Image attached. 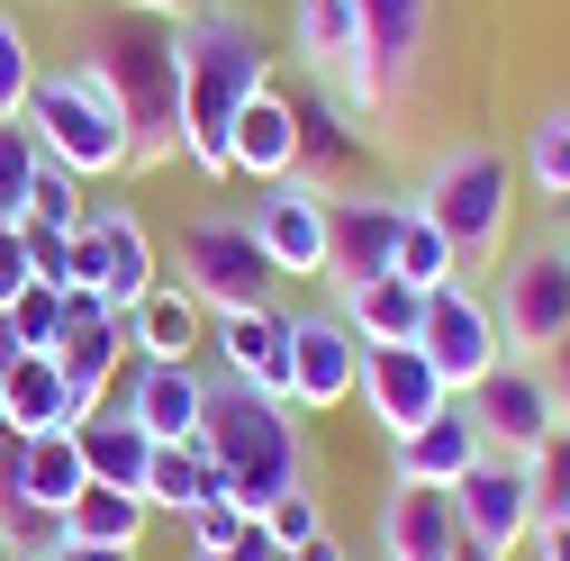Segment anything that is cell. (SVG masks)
<instances>
[{"mask_svg": "<svg viewBox=\"0 0 570 561\" xmlns=\"http://www.w3.org/2000/svg\"><path fill=\"white\" fill-rule=\"evenodd\" d=\"M173 55H181V155L208 181H227V127L272 82V46H263V28L245 10L199 0V10L173 19Z\"/></svg>", "mask_w": 570, "mask_h": 561, "instance_id": "1", "label": "cell"}, {"mask_svg": "<svg viewBox=\"0 0 570 561\" xmlns=\"http://www.w3.org/2000/svg\"><path fill=\"white\" fill-rule=\"evenodd\" d=\"M82 63L109 82V100L127 118V173H164L181 155V55H173V19L100 10L91 37H82Z\"/></svg>", "mask_w": 570, "mask_h": 561, "instance_id": "2", "label": "cell"}, {"mask_svg": "<svg viewBox=\"0 0 570 561\" xmlns=\"http://www.w3.org/2000/svg\"><path fill=\"white\" fill-rule=\"evenodd\" d=\"M199 453L227 471V499L245 516H263L272 499L308 489V444H299V416L291 398H263L227 372H208V407H199Z\"/></svg>", "mask_w": 570, "mask_h": 561, "instance_id": "3", "label": "cell"}, {"mask_svg": "<svg viewBox=\"0 0 570 561\" xmlns=\"http://www.w3.org/2000/svg\"><path fill=\"white\" fill-rule=\"evenodd\" d=\"M407 208L453 245V280L462 272H498V254H508V218H517V173H508L498 146H453V155L425 164V181L407 190Z\"/></svg>", "mask_w": 570, "mask_h": 561, "instance_id": "4", "label": "cell"}, {"mask_svg": "<svg viewBox=\"0 0 570 561\" xmlns=\"http://www.w3.org/2000/svg\"><path fill=\"white\" fill-rule=\"evenodd\" d=\"M28 136H37V155L63 164L82 190L127 173V118L109 100V82L91 73V63H63V73H37L28 91Z\"/></svg>", "mask_w": 570, "mask_h": 561, "instance_id": "5", "label": "cell"}, {"mask_svg": "<svg viewBox=\"0 0 570 561\" xmlns=\"http://www.w3.org/2000/svg\"><path fill=\"white\" fill-rule=\"evenodd\" d=\"M173 280L208 317L272 308V291H281V272H272V254H263V236H254L245 208H199V218L173 236Z\"/></svg>", "mask_w": 570, "mask_h": 561, "instance_id": "6", "label": "cell"}, {"mask_svg": "<svg viewBox=\"0 0 570 561\" xmlns=\"http://www.w3.org/2000/svg\"><path fill=\"white\" fill-rule=\"evenodd\" d=\"M416 354L435 363V381H444L453 398H471L498 363H508V344H498V317H489V291H471V280H444V291H425Z\"/></svg>", "mask_w": 570, "mask_h": 561, "instance_id": "7", "label": "cell"}, {"mask_svg": "<svg viewBox=\"0 0 570 561\" xmlns=\"http://www.w3.org/2000/svg\"><path fill=\"white\" fill-rule=\"evenodd\" d=\"M489 317H498V344L525 363H543L552 344L570 335V254H517L498 263V291H489Z\"/></svg>", "mask_w": 570, "mask_h": 561, "instance_id": "8", "label": "cell"}, {"mask_svg": "<svg viewBox=\"0 0 570 561\" xmlns=\"http://www.w3.org/2000/svg\"><path fill=\"white\" fill-rule=\"evenodd\" d=\"M353 19H363V118H399L425 63L435 0H353Z\"/></svg>", "mask_w": 570, "mask_h": 561, "instance_id": "9", "label": "cell"}, {"mask_svg": "<svg viewBox=\"0 0 570 561\" xmlns=\"http://www.w3.org/2000/svg\"><path fill=\"white\" fill-rule=\"evenodd\" d=\"M471 416H480V444L489 453H508V462H525L552 426H561V407H552V381H543V363H525V354H508L471 398H462Z\"/></svg>", "mask_w": 570, "mask_h": 561, "instance_id": "10", "label": "cell"}, {"mask_svg": "<svg viewBox=\"0 0 570 561\" xmlns=\"http://www.w3.org/2000/svg\"><path fill=\"white\" fill-rule=\"evenodd\" d=\"M291 109H299V181L308 190H363L372 181V127L353 118L326 82H308V91H291Z\"/></svg>", "mask_w": 570, "mask_h": 561, "instance_id": "11", "label": "cell"}, {"mask_svg": "<svg viewBox=\"0 0 570 561\" xmlns=\"http://www.w3.org/2000/svg\"><path fill=\"white\" fill-rule=\"evenodd\" d=\"M399 218H407V199L381 190V181L326 199V280H335V291H353V280H381V272H390Z\"/></svg>", "mask_w": 570, "mask_h": 561, "instance_id": "12", "label": "cell"}, {"mask_svg": "<svg viewBox=\"0 0 570 561\" xmlns=\"http://www.w3.org/2000/svg\"><path fill=\"white\" fill-rule=\"evenodd\" d=\"M453 516H462V543L508 561L517 543H534V489H525V462L508 453H480L462 480H453Z\"/></svg>", "mask_w": 570, "mask_h": 561, "instance_id": "13", "label": "cell"}, {"mask_svg": "<svg viewBox=\"0 0 570 561\" xmlns=\"http://www.w3.org/2000/svg\"><path fill=\"white\" fill-rule=\"evenodd\" d=\"M353 398L372 407V426L399 444V435H416L425 416H444L453 407V390L435 381V363L416 354V344H363V381H353Z\"/></svg>", "mask_w": 570, "mask_h": 561, "instance_id": "14", "label": "cell"}, {"mask_svg": "<svg viewBox=\"0 0 570 561\" xmlns=\"http://www.w3.org/2000/svg\"><path fill=\"white\" fill-rule=\"evenodd\" d=\"M55 372H63V390L82 398V416H91L109 398V381L127 372V317L109 299L73 291V299H63V335H55Z\"/></svg>", "mask_w": 570, "mask_h": 561, "instance_id": "15", "label": "cell"}, {"mask_svg": "<svg viewBox=\"0 0 570 561\" xmlns=\"http://www.w3.org/2000/svg\"><path fill=\"white\" fill-rule=\"evenodd\" d=\"M353 381H363V344H353V326L335 308L291 317V407L326 416V407L353 398Z\"/></svg>", "mask_w": 570, "mask_h": 561, "instance_id": "16", "label": "cell"}, {"mask_svg": "<svg viewBox=\"0 0 570 561\" xmlns=\"http://www.w3.org/2000/svg\"><path fill=\"white\" fill-rule=\"evenodd\" d=\"M199 354H218V372L263 390V398H291V308H227V317H208Z\"/></svg>", "mask_w": 570, "mask_h": 561, "instance_id": "17", "label": "cell"}, {"mask_svg": "<svg viewBox=\"0 0 570 561\" xmlns=\"http://www.w3.org/2000/svg\"><path fill=\"white\" fill-rule=\"evenodd\" d=\"M254 236H263V254H272V272L281 280H308V272H326V190H308L299 173L291 181H272L254 208Z\"/></svg>", "mask_w": 570, "mask_h": 561, "instance_id": "18", "label": "cell"}, {"mask_svg": "<svg viewBox=\"0 0 570 561\" xmlns=\"http://www.w3.org/2000/svg\"><path fill=\"white\" fill-rule=\"evenodd\" d=\"M291 37L308 73L363 118V19H353V0H291Z\"/></svg>", "mask_w": 570, "mask_h": 561, "instance_id": "19", "label": "cell"}, {"mask_svg": "<svg viewBox=\"0 0 570 561\" xmlns=\"http://www.w3.org/2000/svg\"><path fill=\"white\" fill-rule=\"evenodd\" d=\"M227 173H245L254 190H272V181L299 173V109H291V91L263 82V91L236 109V127H227Z\"/></svg>", "mask_w": 570, "mask_h": 561, "instance_id": "20", "label": "cell"}, {"mask_svg": "<svg viewBox=\"0 0 570 561\" xmlns=\"http://www.w3.org/2000/svg\"><path fill=\"white\" fill-rule=\"evenodd\" d=\"M453 543H462L453 489H425V480L381 489V561H453Z\"/></svg>", "mask_w": 570, "mask_h": 561, "instance_id": "21", "label": "cell"}, {"mask_svg": "<svg viewBox=\"0 0 570 561\" xmlns=\"http://www.w3.org/2000/svg\"><path fill=\"white\" fill-rule=\"evenodd\" d=\"M155 444H199V407H208V372L199 363H136L127 398H118Z\"/></svg>", "mask_w": 570, "mask_h": 561, "instance_id": "22", "label": "cell"}, {"mask_svg": "<svg viewBox=\"0 0 570 561\" xmlns=\"http://www.w3.org/2000/svg\"><path fill=\"white\" fill-rule=\"evenodd\" d=\"M127 317V354L136 363H199V344H208V308L181 291V280H155L136 308H118Z\"/></svg>", "mask_w": 570, "mask_h": 561, "instance_id": "23", "label": "cell"}, {"mask_svg": "<svg viewBox=\"0 0 570 561\" xmlns=\"http://www.w3.org/2000/svg\"><path fill=\"white\" fill-rule=\"evenodd\" d=\"M480 453H489V444H480V416H471V407L453 398L444 416H425L416 435H399V444H390V480H425V489H453V480H462V471H471Z\"/></svg>", "mask_w": 570, "mask_h": 561, "instance_id": "24", "label": "cell"}, {"mask_svg": "<svg viewBox=\"0 0 570 561\" xmlns=\"http://www.w3.org/2000/svg\"><path fill=\"white\" fill-rule=\"evenodd\" d=\"M82 398L63 390L55 354H19V363H0V435H55V426H73Z\"/></svg>", "mask_w": 570, "mask_h": 561, "instance_id": "25", "label": "cell"}, {"mask_svg": "<svg viewBox=\"0 0 570 561\" xmlns=\"http://www.w3.org/2000/svg\"><path fill=\"white\" fill-rule=\"evenodd\" d=\"M73 444H82V471L100 489H146V462H155V435L136 426L118 398H100L91 416H73Z\"/></svg>", "mask_w": 570, "mask_h": 561, "instance_id": "26", "label": "cell"}, {"mask_svg": "<svg viewBox=\"0 0 570 561\" xmlns=\"http://www.w3.org/2000/svg\"><path fill=\"white\" fill-rule=\"evenodd\" d=\"M91 227H100V254H109L100 299H109V308H136V299L164 280V254H155L146 218H136V208H118V199H100V208H91Z\"/></svg>", "mask_w": 570, "mask_h": 561, "instance_id": "27", "label": "cell"}, {"mask_svg": "<svg viewBox=\"0 0 570 561\" xmlns=\"http://www.w3.org/2000/svg\"><path fill=\"white\" fill-rule=\"evenodd\" d=\"M335 317L353 326V344H416L425 291H407L399 272H381V280H353V291H335Z\"/></svg>", "mask_w": 570, "mask_h": 561, "instance_id": "28", "label": "cell"}, {"mask_svg": "<svg viewBox=\"0 0 570 561\" xmlns=\"http://www.w3.org/2000/svg\"><path fill=\"white\" fill-rule=\"evenodd\" d=\"M91 489V471H82V444H73V426H55V435H19V499L28 508H46V516H63Z\"/></svg>", "mask_w": 570, "mask_h": 561, "instance_id": "29", "label": "cell"}, {"mask_svg": "<svg viewBox=\"0 0 570 561\" xmlns=\"http://www.w3.org/2000/svg\"><path fill=\"white\" fill-rule=\"evenodd\" d=\"M146 508H173V516H190V508H208V499H227V471L208 462L199 444H155V462H146V489H136Z\"/></svg>", "mask_w": 570, "mask_h": 561, "instance_id": "30", "label": "cell"}, {"mask_svg": "<svg viewBox=\"0 0 570 561\" xmlns=\"http://www.w3.org/2000/svg\"><path fill=\"white\" fill-rule=\"evenodd\" d=\"M146 499H136V489H82L73 508H63V543H100V552H136V534H146Z\"/></svg>", "mask_w": 570, "mask_h": 561, "instance_id": "31", "label": "cell"}, {"mask_svg": "<svg viewBox=\"0 0 570 561\" xmlns=\"http://www.w3.org/2000/svg\"><path fill=\"white\" fill-rule=\"evenodd\" d=\"M390 272L407 280V291H444V280H453V245L407 208V218H399V245H390Z\"/></svg>", "mask_w": 570, "mask_h": 561, "instance_id": "32", "label": "cell"}, {"mask_svg": "<svg viewBox=\"0 0 570 561\" xmlns=\"http://www.w3.org/2000/svg\"><path fill=\"white\" fill-rule=\"evenodd\" d=\"M525 489H534V525H552V516H570V416L525 453Z\"/></svg>", "mask_w": 570, "mask_h": 561, "instance_id": "33", "label": "cell"}, {"mask_svg": "<svg viewBox=\"0 0 570 561\" xmlns=\"http://www.w3.org/2000/svg\"><path fill=\"white\" fill-rule=\"evenodd\" d=\"M525 181L543 199H570V109H552L534 136H525Z\"/></svg>", "mask_w": 570, "mask_h": 561, "instance_id": "34", "label": "cell"}, {"mask_svg": "<svg viewBox=\"0 0 570 561\" xmlns=\"http://www.w3.org/2000/svg\"><path fill=\"white\" fill-rule=\"evenodd\" d=\"M28 190H37V136L28 118H0V218H28Z\"/></svg>", "mask_w": 570, "mask_h": 561, "instance_id": "35", "label": "cell"}, {"mask_svg": "<svg viewBox=\"0 0 570 561\" xmlns=\"http://www.w3.org/2000/svg\"><path fill=\"white\" fill-rule=\"evenodd\" d=\"M28 91H37V46L19 19H0V118H28Z\"/></svg>", "mask_w": 570, "mask_h": 561, "instance_id": "36", "label": "cell"}, {"mask_svg": "<svg viewBox=\"0 0 570 561\" xmlns=\"http://www.w3.org/2000/svg\"><path fill=\"white\" fill-rule=\"evenodd\" d=\"M28 218H55V227H91V199H82V181L63 173V164H46V155H37V190H28Z\"/></svg>", "mask_w": 570, "mask_h": 561, "instance_id": "37", "label": "cell"}, {"mask_svg": "<svg viewBox=\"0 0 570 561\" xmlns=\"http://www.w3.org/2000/svg\"><path fill=\"white\" fill-rule=\"evenodd\" d=\"M281 552H291V543H308V534H326V508H317V489H291V499H272L263 516H254Z\"/></svg>", "mask_w": 570, "mask_h": 561, "instance_id": "38", "label": "cell"}, {"mask_svg": "<svg viewBox=\"0 0 570 561\" xmlns=\"http://www.w3.org/2000/svg\"><path fill=\"white\" fill-rule=\"evenodd\" d=\"M19 236H28V280L63 291V263H73V227H55V218H19Z\"/></svg>", "mask_w": 570, "mask_h": 561, "instance_id": "39", "label": "cell"}, {"mask_svg": "<svg viewBox=\"0 0 570 561\" xmlns=\"http://www.w3.org/2000/svg\"><path fill=\"white\" fill-rule=\"evenodd\" d=\"M181 525H190V552H227V543H236V534H245L254 516H245L236 499H208V508H190Z\"/></svg>", "mask_w": 570, "mask_h": 561, "instance_id": "40", "label": "cell"}, {"mask_svg": "<svg viewBox=\"0 0 570 561\" xmlns=\"http://www.w3.org/2000/svg\"><path fill=\"white\" fill-rule=\"evenodd\" d=\"M19 291H28V236H19V218H0V308Z\"/></svg>", "mask_w": 570, "mask_h": 561, "instance_id": "41", "label": "cell"}, {"mask_svg": "<svg viewBox=\"0 0 570 561\" xmlns=\"http://www.w3.org/2000/svg\"><path fill=\"white\" fill-rule=\"evenodd\" d=\"M190 561H281V543H272L263 525H245V534H236L227 552H190Z\"/></svg>", "mask_w": 570, "mask_h": 561, "instance_id": "42", "label": "cell"}, {"mask_svg": "<svg viewBox=\"0 0 570 561\" xmlns=\"http://www.w3.org/2000/svg\"><path fill=\"white\" fill-rule=\"evenodd\" d=\"M543 381H552V407L570 416V335H561V344H552V354H543Z\"/></svg>", "mask_w": 570, "mask_h": 561, "instance_id": "43", "label": "cell"}, {"mask_svg": "<svg viewBox=\"0 0 570 561\" xmlns=\"http://www.w3.org/2000/svg\"><path fill=\"white\" fill-rule=\"evenodd\" d=\"M281 561H353L335 534H308V543H291V552H281Z\"/></svg>", "mask_w": 570, "mask_h": 561, "instance_id": "44", "label": "cell"}, {"mask_svg": "<svg viewBox=\"0 0 570 561\" xmlns=\"http://www.w3.org/2000/svg\"><path fill=\"white\" fill-rule=\"evenodd\" d=\"M534 552H543V561H570V516H552V525H534Z\"/></svg>", "mask_w": 570, "mask_h": 561, "instance_id": "45", "label": "cell"}, {"mask_svg": "<svg viewBox=\"0 0 570 561\" xmlns=\"http://www.w3.org/2000/svg\"><path fill=\"white\" fill-rule=\"evenodd\" d=\"M109 10H146V19H181V10H199V0H109Z\"/></svg>", "mask_w": 570, "mask_h": 561, "instance_id": "46", "label": "cell"}, {"mask_svg": "<svg viewBox=\"0 0 570 561\" xmlns=\"http://www.w3.org/2000/svg\"><path fill=\"white\" fill-rule=\"evenodd\" d=\"M46 561H136V552H100V543H55Z\"/></svg>", "mask_w": 570, "mask_h": 561, "instance_id": "47", "label": "cell"}, {"mask_svg": "<svg viewBox=\"0 0 570 561\" xmlns=\"http://www.w3.org/2000/svg\"><path fill=\"white\" fill-rule=\"evenodd\" d=\"M453 561H498V552H480V543H453Z\"/></svg>", "mask_w": 570, "mask_h": 561, "instance_id": "48", "label": "cell"}, {"mask_svg": "<svg viewBox=\"0 0 570 561\" xmlns=\"http://www.w3.org/2000/svg\"><path fill=\"white\" fill-rule=\"evenodd\" d=\"M561 254H570V218H561Z\"/></svg>", "mask_w": 570, "mask_h": 561, "instance_id": "49", "label": "cell"}]
</instances>
